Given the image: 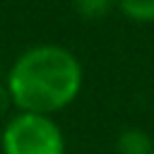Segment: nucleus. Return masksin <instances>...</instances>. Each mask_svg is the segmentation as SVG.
I'll return each mask as SVG.
<instances>
[{"label": "nucleus", "instance_id": "1", "mask_svg": "<svg viewBox=\"0 0 154 154\" xmlns=\"http://www.w3.org/2000/svg\"><path fill=\"white\" fill-rule=\"evenodd\" d=\"M82 87V65L63 46H34L24 51L7 77L12 103L22 113L48 116L75 101Z\"/></svg>", "mask_w": 154, "mask_h": 154}, {"label": "nucleus", "instance_id": "2", "mask_svg": "<svg viewBox=\"0 0 154 154\" xmlns=\"http://www.w3.org/2000/svg\"><path fill=\"white\" fill-rule=\"evenodd\" d=\"M2 154H65V137L48 116L19 113L2 130Z\"/></svg>", "mask_w": 154, "mask_h": 154}, {"label": "nucleus", "instance_id": "3", "mask_svg": "<svg viewBox=\"0 0 154 154\" xmlns=\"http://www.w3.org/2000/svg\"><path fill=\"white\" fill-rule=\"evenodd\" d=\"M116 149L118 154H152L154 152V144L149 140V135L140 128H128L118 135V142H116Z\"/></svg>", "mask_w": 154, "mask_h": 154}, {"label": "nucleus", "instance_id": "4", "mask_svg": "<svg viewBox=\"0 0 154 154\" xmlns=\"http://www.w3.org/2000/svg\"><path fill=\"white\" fill-rule=\"evenodd\" d=\"M116 5L132 22H154V0H116Z\"/></svg>", "mask_w": 154, "mask_h": 154}, {"label": "nucleus", "instance_id": "5", "mask_svg": "<svg viewBox=\"0 0 154 154\" xmlns=\"http://www.w3.org/2000/svg\"><path fill=\"white\" fill-rule=\"evenodd\" d=\"M116 0H75V10L82 19H101L113 10Z\"/></svg>", "mask_w": 154, "mask_h": 154}, {"label": "nucleus", "instance_id": "6", "mask_svg": "<svg viewBox=\"0 0 154 154\" xmlns=\"http://www.w3.org/2000/svg\"><path fill=\"white\" fill-rule=\"evenodd\" d=\"M10 103H12V99H10V91H7V87H2V84H0V118L7 113Z\"/></svg>", "mask_w": 154, "mask_h": 154}, {"label": "nucleus", "instance_id": "7", "mask_svg": "<svg viewBox=\"0 0 154 154\" xmlns=\"http://www.w3.org/2000/svg\"><path fill=\"white\" fill-rule=\"evenodd\" d=\"M152 154H154V152H152Z\"/></svg>", "mask_w": 154, "mask_h": 154}]
</instances>
